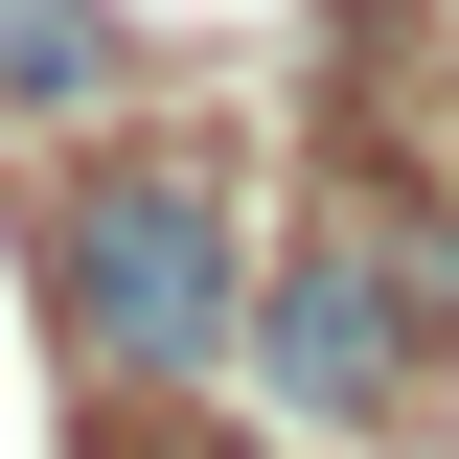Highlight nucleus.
<instances>
[{
	"mask_svg": "<svg viewBox=\"0 0 459 459\" xmlns=\"http://www.w3.org/2000/svg\"><path fill=\"white\" fill-rule=\"evenodd\" d=\"M69 299H92V344H138V368H207L230 344V253H207V207H184L161 161L69 207Z\"/></svg>",
	"mask_w": 459,
	"mask_h": 459,
	"instance_id": "f257e3e1",
	"label": "nucleus"
},
{
	"mask_svg": "<svg viewBox=\"0 0 459 459\" xmlns=\"http://www.w3.org/2000/svg\"><path fill=\"white\" fill-rule=\"evenodd\" d=\"M253 344H276L322 413H344V391H391V299L344 276V253H322V276H276V322H253Z\"/></svg>",
	"mask_w": 459,
	"mask_h": 459,
	"instance_id": "f03ea898",
	"label": "nucleus"
},
{
	"mask_svg": "<svg viewBox=\"0 0 459 459\" xmlns=\"http://www.w3.org/2000/svg\"><path fill=\"white\" fill-rule=\"evenodd\" d=\"M0 92L23 115H92L115 92V0H0Z\"/></svg>",
	"mask_w": 459,
	"mask_h": 459,
	"instance_id": "7ed1b4c3",
	"label": "nucleus"
}]
</instances>
